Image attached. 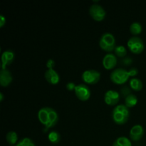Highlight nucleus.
Listing matches in <instances>:
<instances>
[{
    "label": "nucleus",
    "instance_id": "nucleus-1",
    "mask_svg": "<svg viewBox=\"0 0 146 146\" xmlns=\"http://www.w3.org/2000/svg\"><path fill=\"white\" fill-rule=\"evenodd\" d=\"M37 115L39 122L45 126V132L48 128L55 126L58 121V113L51 107H43L40 108Z\"/></svg>",
    "mask_w": 146,
    "mask_h": 146
},
{
    "label": "nucleus",
    "instance_id": "nucleus-2",
    "mask_svg": "<svg viewBox=\"0 0 146 146\" xmlns=\"http://www.w3.org/2000/svg\"><path fill=\"white\" fill-rule=\"evenodd\" d=\"M130 116V111L125 104H120L116 106L112 111V118L114 122L118 125H123Z\"/></svg>",
    "mask_w": 146,
    "mask_h": 146
},
{
    "label": "nucleus",
    "instance_id": "nucleus-3",
    "mask_svg": "<svg viewBox=\"0 0 146 146\" xmlns=\"http://www.w3.org/2000/svg\"><path fill=\"white\" fill-rule=\"evenodd\" d=\"M100 47L104 51L111 53L115 48V38L113 34L110 32H106L102 34L99 40Z\"/></svg>",
    "mask_w": 146,
    "mask_h": 146
},
{
    "label": "nucleus",
    "instance_id": "nucleus-4",
    "mask_svg": "<svg viewBox=\"0 0 146 146\" xmlns=\"http://www.w3.org/2000/svg\"><path fill=\"white\" fill-rule=\"evenodd\" d=\"M130 77L131 76H130L128 71L122 68H115L111 72V75H110V78H111V81L114 84H118V85L125 84L129 79Z\"/></svg>",
    "mask_w": 146,
    "mask_h": 146
},
{
    "label": "nucleus",
    "instance_id": "nucleus-5",
    "mask_svg": "<svg viewBox=\"0 0 146 146\" xmlns=\"http://www.w3.org/2000/svg\"><path fill=\"white\" fill-rule=\"evenodd\" d=\"M81 78L86 84L94 85L97 84L101 79V73L95 69L86 70L83 72Z\"/></svg>",
    "mask_w": 146,
    "mask_h": 146
},
{
    "label": "nucleus",
    "instance_id": "nucleus-6",
    "mask_svg": "<svg viewBox=\"0 0 146 146\" xmlns=\"http://www.w3.org/2000/svg\"><path fill=\"white\" fill-rule=\"evenodd\" d=\"M127 45L130 51L135 54H139L143 51L145 46L143 41L138 36H132L128 39Z\"/></svg>",
    "mask_w": 146,
    "mask_h": 146
},
{
    "label": "nucleus",
    "instance_id": "nucleus-7",
    "mask_svg": "<svg viewBox=\"0 0 146 146\" xmlns=\"http://www.w3.org/2000/svg\"><path fill=\"white\" fill-rule=\"evenodd\" d=\"M89 14L94 20L101 21L105 19L106 12L104 7L98 4H94L90 7Z\"/></svg>",
    "mask_w": 146,
    "mask_h": 146
},
{
    "label": "nucleus",
    "instance_id": "nucleus-8",
    "mask_svg": "<svg viewBox=\"0 0 146 146\" xmlns=\"http://www.w3.org/2000/svg\"><path fill=\"white\" fill-rule=\"evenodd\" d=\"M74 92L77 98L82 101H87L91 97V90L86 84H81L76 85Z\"/></svg>",
    "mask_w": 146,
    "mask_h": 146
},
{
    "label": "nucleus",
    "instance_id": "nucleus-9",
    "mask_svg": "<svg viewBox=\"0 0 146 146\" xmlns=\"http://www.w3.org/2000/svg\"><path fill=\"white\" fill-rule=\"evenodd\" d=\"M120 94L115 90H108L104 94V101L108 106H115L119 102Z\"/></svg>",
    "mask_w": 146,
    "mask_h": 146
},
{
    "label": "nucleus",
    "instance_id": "nucleus-10",
    "mask_svg": "<svg viewBox=\"0 0 146 146\" xmlns=\"http://www.w3.org/2000/svg\"><path fill=\"white\" fill-rule=\"evenodd\" d=\"M144 128L140 124L133 125L130 130L129 136L133 141H138L143 137Z\"/></svg>",
    "mask_w": 146,
    "mask_h": 146
},
{
    "label": "nucleus",
    "instance_id": "nucleus-11",
    "mask_svg": "<svg viewBox=\"0 0 146 146\" xmlns=\"http://www.w3.org/2000/svg\"><path fill=\"white\" fill-rule=\"evenodd\" d=\"M117 61V57L115 54L108 53L103 58V66L106 70H111L116 66Z\"/></svg>",
    "mask_w": 146,
    "mask_h": 146
},
{
    "label": "nucleus",
    "instance_id": "nucleus-12",
    "mask_svg": "<svg viewBox=\"0 0 146 146\" xmlns=\"http://www.w3.org/2000/svg\"><path fill=\"white\" fill-rule=\"evenodd\" d=\"M44 78L46 81L52 85H56L60 81V76L54 68L47 69L44 73Z\"/></svg>",
    "mask_w": 146,
    "mask_h": 146
},
{
    "label": "nucleus",
    "instance_id": "nucleus-13",
    "mask_svg": "<svg viewBox=\"0 0 146 146\" xmlns=\"http://www.w3.org/2000/svg\"><path fill=\"white\" fill-rule=\"evenodd\" d=\"M14 57L15 55L12 50L4 51L1 54V69H6L7 66L12 64Z\"/></svg>",
    "mask_w": 146,
    "mask_h": 146
},
{
    "label": "nucleus",
    "instance_id": "nucleus-14",
    "mask_svg": "<svg viewBox=\"0 0 146 146\" xmlns=\"http://www.w3.org/2000/svg\"><path fill=\"white\" fill-rule=\"evenodd\" d=\"M13 77L11 72L7 69H1L0 71V84L3 87H7L12 82Z\"/></svg>",
    "mask_w": 146,
    "mask_h": 146
},
{
    "label": "nucleus",
    "instance_id": "nucleus-15",
    "mask_svg": "<svg viewBox=\"0 0 146 146\" xmlns=\"http://www.w3.org/2000/svg\"><path fill=\"white\" fill-rule=\"evenodd\" d=\"M130 86L131 89H133L135 91H140L142 90L143 87V84L142 81L139 78H133L130 80Z\"/></svg>",
    "mask_w": 146,
    "mask_h": 146
},
{
    "label": "nucleus",
    "instance_id": "nucleus-16",
    "mask_svg": "<svg viewBox=\"0 0 146 146\" xmlns=\"http://www.w3.org/2000/svg\"><path fill=\"white\" fill-rule=\"evenodd\" d=\"M138 98L134 94H131L125 98V105L129 108H133L138 104Z\"/></svg>",
    "mask_w": 146,
    "mask_h": 146
},
{
    "label": "nucleus",
    "instance_id": "nucleus-17",
    "mask_svg": "<svg viewBox=\"0 0 146 146\" xmlns=\"http://www.w3.org/2000/svg\"><path fill=\"white\" fill-rule=\"evenodd\" d=\"M143 27L141 23L138 22V21H135L133 22L130 26V31L134 36H137L138 34H141L142 32Z\"/></svg>",
    "mask_w": 146,
    "mask_h": 146
},
{
    "label": "nucleus",
    "instance_id": "nucleus-18",
    "mask_svg": "<svg viewBox=\"0 0 146 146\" xmlns=\"http://www.w3.org/2000/svg\"><path fill=\"white\" fill-rule=\"evenodd\" d=\"M112 146H132L131 141L125 136L118 137L115 140Z\"/></svg>",
    "mask_w": 146,
    "mask_h": 146
},
{
    "label": "nucleus",
    "instance_id": "nucleus-19",
    "mask_svg": "<svg viewBox=\"0 0 146 146\" xmlns=\"http://www.w3.org/2000/svg\"><path fill=\"white\" fill-rule=\"evenodd\" d=\"M6 139H7V143L10 145H14L17 143L18 141V134L14 131H11L7 133L6 135Z\"/></svg>",
    "mask_w": 146,
    "mask_h": 146
},
{
    "label": "nucleus",
    "instance_id": "nucleus-20",
    "mask_svg": "<svg viewBox=\"0 0 146 146\" xmlns=\"http://www.w3.org/2000/svg\"><path fill=\"white\" fill-rule=\"evenodd\" d=\"M48 141L53 144H56L58 143L61 140V135H60L58 131H52L48 133Z\"/></svg>",
    "mask_w": 146,
    "mask_h": 146
},
{
    "label": "nucleus",
    "instance_id": "nucleus-21",
    "mask_svg": "<svg viewBox=\"0 0 146 146\" xmlns=\"http://www.w3.org/2000/svg\"><path fill=\"white\" fill-rule=\"evenodd\" d=\"M114 52H115V56H117L118 57H121V58H123V57H124L126 55L127 49L124 46L118 45L115 46Z\"/></svg>",
    "mask_w": 146,
    "mask_h": 146
},
{
    "label": "nucleus",
    "instance_id": "nucleus-22",
    "mask_svg": "<svg viewBox=\"0 0 146 146\" xmlns=\"http://www.w3.org/2000/svg\"><path fill=\"white\" fill-rule=\"evenodd\" d=\"M15 146H35V143L31 138H24L19 141Z\"/></svg>",
    "mask_w": 146,
    "mask_h": 146
},
{
    "label": "nucleus",
    "instance_id": "nucleus-23",
    "mask_svg": "<svg viewBox=\"0 0 146 146\" xmlns=\"http://www.w3.org/2000/svg\"><path fill=\"white\" fill-rule=\"evenodd\" d=\"M66 89L69 91H75V88L76 87V85L74 84V82H68L67 83L66 85Z\"/></svg>",
    "mask_w": 146,
    "mask_h": 146
},
{
    "label": "nucleus",
    "instance_id": "nucleus-24",
    "mask_svg": "<svg viewBox=\"0 0 146 146\" xmlns=\"http://www.w3.org/2000/svg\"><path fill=\"white\" fill-rule=\"evenodd\" d=\"M46 66V67L48 68V69H50V68H54V67L55 66V61H54V60L51 59V58H49V59L47 61Z\"/></svg>",
    "mask_w": 146,
    "mask_h": 146
},
{
    "label": "nucleus",
    "instance_id": "nucleus-25",
    "mask_svg": "<svg viewBox=\"0 0 146 146\" xmlns=\"http://www.w3.org/2000/svg\"><path fill=\"white\" fill-rule=\"evenodd\" d=\"M128 72H129V74L131 76H136L138 74V71L136 68H131L128 71Z\"/></svg>",
    "mask_w": 146,
    "mask_h": 146
},
{
    "label": "nucleus",
    "instance_id": "nucleus-26",
    "mask_svg": "<svg viewBox=\"0 0 146 146\" xmlns=\"http://www.w3.org/2000/svg\"><path fill=\"white\" fill-rule=\"evenodd\" d=\"M6 24V18L4 15H0V27H3Z\"/></svg>",
    "mask_w": 146,
    "mask_h": 146
},
{
    "label": "nucleus",
    "instance_id": "nucleus-27",
    "mask_svg": "<svg viewBox=\"0 0 146 146\" xmlns=\"http://www.w3.org/2000/svg\"><path fill=\"white\" fill-rule=\"evenodd\" d=\"M4 100V95H3L2 93H0V101H2Z\"/></svg>",
    "mask_w": 146,
    "mask_h": 146
}]
</instances>
